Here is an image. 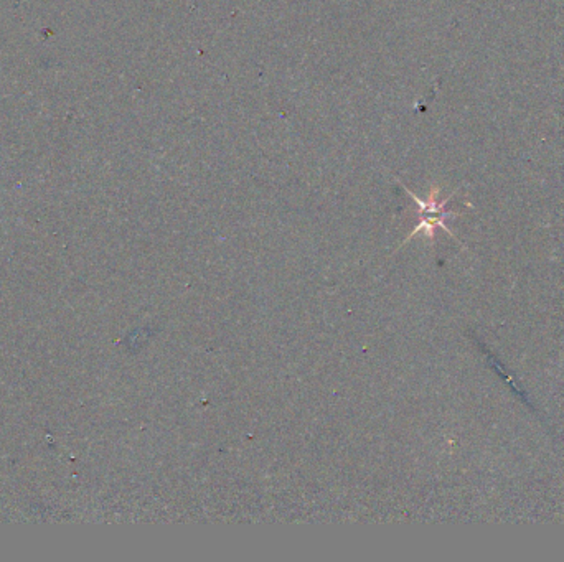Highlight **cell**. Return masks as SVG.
<instances>
[{
  "label": "cell",
  "mask_w": 564,
  "mask_h": 562,
  "mask_svg": "<svg viewBox=\"0 0 564 562\" xmlns=\"http://www.w3.org/2000/svg\"><path fill=\"white\" fill-rule=\"evenodd\" d=\"M396 181H398V183L401 185L404 190H406V193L412 198V200H415L416 205L419 206V224H417V226L412 229L411 233H409L406 239L403 241V244H406L408 241H411L412 237L421 235V233H423L426 237H429V239H434V235H436L437 228L444 229L447 235H449L451 237H454V239L460 244V241L457 239V237H455L454 233H452L451 229L447 228V224H446V219L457 218V216H459V213H455V211H447L446 210V205L451 201V198L454 197L455 192H452L449 197L444 198V200H439L441 187H437V185H433V187H430V190H429L428 200H421V198L416 197V194L412 193L411 190L406 187V185L401 183V180L396 179ZM460 246H462V244H460Z\"/></svg>",
  "instance_id": "cell-1"
}]
</instances>
